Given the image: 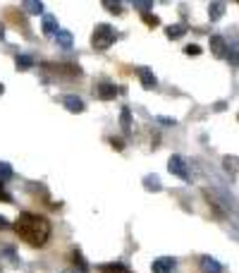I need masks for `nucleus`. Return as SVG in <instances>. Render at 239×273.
Masks as SVG:
<instances>
[{
    "label": "nucleus",
    "mask_w": 239,
    "mask_h": 273,
    "mask_svg": "<svg viewBox=\"0 0 239 273\" xmlns=\"http://www.w3.org/2000/svg\"><path fill=\"white\" fill-rule=\"evenodd\" d=\"M96 96H98L101 101H113V98L118 96V86L110 82H101L96 86Z\"/></svg>",
    "instance_id": "4"
},
{
    "label": "nucleus",
    "mask_w": 239,
    "mask_h": 273,
    "mask_svg": "<svg viewBox=\"0 0 239 273\" xmlns=\"http://www.w3.org/2000/svg\"><path fill=\"white\" fill-rule=\"evenodd\" d=\"M184 53H186V55H199V53H201V48L196 46V43H189V46L184 48Z\"/></svg>",
    "instance_id": "26"
},
{
    "label": "nucleus",
    "mask_w": 239,
    "mask_h": 273,
    "mask_svg": "<svg viewBox=\"0 0 239 273\" xmlns=\"http://www.w3.org/2000/svg\"><path fill=\"white\" fill-rule=\"evenodd\" d=\"M168 170L177 175L179 180H189V173H186V165H184V158L182 156H170V161H168Z\"/></svg>",
    "instance_id": "3"
},
{
    "label": "nucleus",
    "mask_w": 239,
    "mask_h": 273,
    "mask_svg": "<svg viewBox=\"0 0 239 273\" xmlns=\"http://www.w3.org/2000/svg\"><path fill=\"white\" fill-rule=\"evenodd\" d=\"M201 269H203V273H223V266L213 257H203L201 259Z\"/></svg>",
    "instance_id": "8"
},
{
    "label": "nucleus",
    "mask_w": 239,
    "mask_h": 273,
    "mask_svg": "<svg viewBox=\"0 0 239 273\" xmlns=\"http://www.w3.org/2000/svg\"><path fill=\"white\" fill-rule=\"evenodd\" d=\"M139 79H141V84H144V89H153L156 86V74L151 72V69H146V68H141L139 69Z\"/></svg>",
    "instance_id": "9"
},
{
    "label": "nucleus",
    "mask_w": 239,
    "mask_h": 273,
    "mask_svg": "<svg viewBox=\"0 0 239 273\" xmlns=\"http://www.w3.org/2000/svg\"><path fill=\"white\" fill-rule=\"evenodd\" d=\"M98 271L101 273H132L124 264H118V261H115V264H101Z\"/></svg>",
    "instance_id": "11"
},
{
    "label": "nucleus",
    "mask_w": 239,
    "mask_h": 273,
    "mask_svg": "<svg viewBox=\"0 0 239 273\" xmlns=\"http://www.w3.org/2000/svg\"><path fill=\"white\" fill-rule=\"evenodd\" d=\"M120 125L124 127V132L132 130V113H129V108H122V113H120Z\"/></svg>",
    "instance_id": "15"
},
{
    "label": "nucleus",
    "mask_w": 239,
    "mask_h": 273,
    "mask_svg": "<svg viewBox=\"0 0 239 273\" xmlns=\"http://www.w3.org/2000/svg\"><path fill=\"white\" fill-rule=\"evenodd\" d=\"M2 91H5V86H2V84H0V94H2Z\"/></svg>",
    "instance_id": "32"
},
{
    "label": "nucleus",
    "mask_w": 239,
    "mask_h": 273,
    "mask_svg": "<svg viewBox=\"0 0 239 273\" xmlns=\"http://www.w3.org/2000/svg\"><path fill=\"white\" fill-rule=\"evenodd\" d=\"M227 63L232 65V68H239V43H232V46H227Z\"/></svg>",
    "instance_id": "13"
},
{
    "label": "nucleus",
    "mask_w": 239,
    "mask_h": 273,
    "mask_svg": "<svg viewBox=\"0 0 239 273\" xmlns=\"http://www.w3.org/2000/svg\"><path fill=\"white\" fill-rule=\"evenodd\" d=\"M24 10H27L29 14H39V12H43V2H36V0H27L24 5H22Z\"/></svg>",
    "instance_id": "17"
},
{
    "label": "nucleus",
    "mask_w": 239,
    "mask_h": 273,
    "mask_svg": "<svg viewBox=\"0 0 239 273\" xmlns=\"http://www.w3.org/2000/svg\"><path fill=\"white\" fill-rule=\"evenodd\" d=\"M5 228H10V223H7V218L0 216V230H5Z\"/></svg>",
    "instance_id": "30"
},
{
    "label": "nucleus",
    "mask_w": 239,
    "mask_h": 273,
    "mask_svg": "<svg viewBox=\"0 0 239 273\" xmlns=\"http://www.w3.org/2000/svg\"><path fill=\"white\" fill-rule=\"evenodd\" d=\"M62 103H65V108L69 110V113H81L84 110V101H81L79 96H74V94H69L62 98Z\"/></svg>",
    "instance_id": "7"
},
{
    "label": "nucleus",
    "mask_w": 239,
    "mask_h": 273,
    "mask_svg": "<svg viewBox=\"0 0 239 273\" xmlns=\"http://www.w3.org/2000/svg\"><path fill=\"white\" fill-rule=\"evenodd\" d=\"M141 19H144V24H148V27H158L160 22H158V17L156 14H141Z\"/></svg>",
    "instance_id": "23"
},
{
    "label": "nucleus",
    "mask_w": 239,
    "mask_h": 273,
    "mask_svg": "<svg viewBox=\"0 0 239 273\" xmlns=\"http://www.w3.org/2000/svg\"><path fill=\"white\" fill-rule=\"evenodd\" d=\"M17 68L19 69L34 68V58H29V55H17Z\"/></svg>",
    "instance_id": "19"
},
{
    "label": "nucleus",
    "mask_w": 239,
    "mask_h": 273,
    "mask_svg": "<svg viewBox=\"0 0 239 273\" xmlns=\"http://www.w3.org/2000/svg\"><path fill=\"white\" fill-rule=\"evenodd\" d=\"M237 120H239V115H237Z\"/></svg>",
    "instance_id": "35"
},
{
    "label": "nucleus",
    "mask_w": 239,
    "mask_h": 273,
    "mask_svg": "<svg viewBox=\"0 0 239 273\" xmlns=\"http://www.w3.org/2000/svg\"><path fill=\"white\" fill-rule=\"evenodd\" d=\"M14 232L19 240H24L31 247H43L51 240V220L39 213H19V218L14 220Z\"/></svg>",
    "instance_id": "1"
},
{
    "label": "nucleus",
    "mask_w": 239,
    "mask_h": 273,
    "mask_svg": "<svg viewBox=\"0 0 239 273\" xmlns=\"http://www.w3.org/2000/svg\"><path fill=\"white\" fill-rule=\"evenodd\" d=\"M144 182H146L148 190H153V192H158V190H160V180L156 178V175H148V178L144 180Z\"/></svg>",
    "instance_id": "22"
},
{
    "label": "nucleus",
    "mask_w": 239,
    "mask_h": 273,
    "mask_svg": "<svg viewBox=\"0 0 239 273\" xmlns=\"http://www.w3.org/2000/svg\"><path fill=\"white\" fill-rule=\"evenodd\" d=\"M0 202H12V197L5 192V187H2V182H0Z\"/></svg>",
    "instance_id": "28"
},
{
    "label": "nucleus",
    "mask_w": 239,
    "mask_h": 273,
    "mask_svg": "<svg viewBox=\"0 0 239 273\" xmlns=\"http://www.w3.org/2000/svg\"><path fill=\"white\" fill-rule=\"evenodd\" d=\"M134 7H136V10H141V12L146 14V10H151V7H153V2H148V0H136V2H134Z\"/></svg>",
    "instance_id": "24"
},
{
    "label": "nucleus",
    "mask_w": 239,
    "mask_h": 273,
    "mask_svg": "<svg viewBox=\"0 0 239 273\" xmlns=\"http://www.w3.org/2000/svg\"><path fill=\"white\" fill-rule=\"evenodd\" d=\"M58 31H60V29H58V22H55L53 14H43V34H46V36H53Z\"/></svg>",
    "instance_id": "10"
},
{
    "label": "nucleus",
    "mask_w": 239,
    "mask_h": 273,
    "mask_svg": "<svg viewBox=\"0 0 239 273\" xmlns=\"http://www.w3.org/2000/svg\"><path fill=\"white\" fill-rule=\"evenodd\" d=\"M12 178V168L7 163H0V182H5V180Z\"/></svg>",
    "instance_id": "21"
},
{
    "label": "nucleus",
    "mask_w": 239,
    "mask_h": 273,
    "mask_svg": "<svg viewBox=\"0 0 239 273\" xmlns=\"http://www.w3.org/2000/svg\"><path fill=\"white\" fill-rule=\"evenodd\" d=\"M0 273H2V269H0Z\"/></svg>",
    "instance_id": "34"
},
{
    "label": "nucleus",
    "mask_w": 239,
    "mask_h": 273,
    "mask_svg": "<svg viewBox=\"0 0 239 273\" xmlns=\"http://www.w3.org/2000/svg\"><path fill=\"white\" fill-rule=\"evenodd\" d=\"M153 273H173L175 269V259H170V257H160V259L153 261Z\"/></svg>",
    "instance_id": "5"
},
{
    "label": "nucleus",
    "mask_w": 239,
    "mask_h": 273,
    "mask_svg": "<svg viewBox=\"0 0 239 273\" xmlns=\"http://www.w3.org/2000/svg\"><path fill=\"white\" fill-rule=\"evenodd\" d=\"M225 12V2H211L208 5V17H211V22H218L220 17Z\"/></svg>",
    "instance_id": "12"
},
{
    "label": "nucleus",
    "mask_w": 239,
    "mask_h": 273,
    "mask_svg": "<svg viewBox=\"0 0 239 273\" xmlns=\"http://www.w3.org/2000/svg\"><path fill=\"white\" fill-rule=\"evenodd\" d=\"M237 163H239V161L235 158V156H225V158H223V165H225V170H227V173H232V175L237 173V168H239Z\"/></svg>",
    "instance_id": "18"
},
{
    "label": "nucleus",
    "mask_w": 239,
    "mask_h": 273,
    "mask_svg": "<svg viewBox=\"0 0 239 273\" xmlns=\"http://www.w3.org/2000/svg\"><path fill=\"white\" fill-rule=\"evenodd\" d=\"M91 43L96 51H108L115 43V29L110 27V24H98L91 36Z\"/></svg>",
    "instance_id": "2"
},
{
    "label": "nucleus",
    "mask_w": 239,
    "mask_h": 273,
    "mask_svg": "<svg viewBox=\"0 0 239 273\" xmlns=\"http://www.w3.org/2000/svg\"><path fill=\"white\" fill-rule=\"evenodd\" d=\"M184 24H170V27L165 29V34H168V39H179L182 34H184Z\"/></svg>",
    "instance_id": "16"
},
{
    "label": "nucleus",
    "mask_w": 239,
    "mask_h": 273,
    "mask_svg": "<svg viewBox=\"0 0 239 273\" xmlns=\"http://www.w3.org/2000/svg\"><path fill=\"white\" fill-rule=\"evenodd\" d=\"M72 257H74V264L79 266V271H81V273H86V271H89V264L84 261V257H81V252H79V249H74V254H72Z\"/></svg>",
    "instance_id": "20"
},
{
    "label": "nucleus",
    "mask_w": 239,
    "mask_h": 273,
    "mask_svg": "<svg viewBox=\"0 0 239 273\" xmlns=\"http://www.w3.org/2000/svg\"><path fill=\"white\" fill-rule=\"evenodd\" d=\"M55 39H58V43H60L62 48H69V46H72V31H67V29H60V31L55 34Z\"/></svg>",
    "instance_id": "14"
},
{
    "label": "nucleus",
    "mask_w": 239,
    "mask_h": 273,
    "mask_svg": "<svg viewBox=\"0 0 239 273\" xmlns=\"http://www.w3.org/2000/svg\"><path fill=\"white\" fill-rule=\"evenodd\" d=\"M110 146H113L115 151H122V149H124V141H122V139H115V136H113V139H110Z\"/></svg>",
    "instance_id": "27"
},
{
    "label": "nucleus",
    "mask_w": 239,
    "mask_h": 273,
    "mask_svg": "<svg viewBox=\"0 0 239 273\" xmlns=\"http://www.w3.org/2000/svg\"><path fill=\"white\" fill-rule=\"evenodd\" d=\"M211 51L215 58H225L227 55V43L223 36H211Z\"/></svg>",
    "instance_id": "6"
},
{
    "label": "nucleus",
    "mask_w": 239,
    "mask_h": 273,
    "mask_svg": "<svg viewBox=\"0 0 239 273\" xmlns=\"http://www.w3.org/2000/svg\"><path fill=\"white\" fill-rule=\"evenodd\" d=\"M156 120H158L160 125H175V120H173V118H165V115H158Z\"/></svg>",
    "instance_id": "29"
},
{
    "label": "nucleus",
    "mask_w": 239,
    "mask_h": 273,
    "mask_svg": "<svg viewBox=\"0 0 239 273\" xmlns=\"http://www.w3.org/2000/svg\"><path fill=\"white\" fill-rule=\"evenodd\" d=\"M65 273H74V271H65Z\"/></svg>",
    "instance_id": "33"
},
{
    "label": "nucleus",
    "mask_w": 239,
    "mask_h": 273,
    "mask_svg": "<svg viewBox=\"0 0 239 273\" xmlns=\"http://www.w3.org/2000/svg\"><path fill=\"white\" fill-rule=\"evenodd\" d=\"M103 7H108V10H113V12H115V14H120V12H122V5H120V2H110V0H106V2H103Z\"/></svg>",
    "instance_id": "25"
},
{
    "label": "nucleus",
    "mask_w": 239,
    "mask_h": 273,
    "mask_svg": "<svg viewBox=\"0 0 239 273\" xmlns=\"http://www.w3.org/2000/svg\"><path fill=\"white\" fill-rule=\"evenodd\" d=\"M0 39H5V27L0 24Z\"/></svg>",
    "instance_id": "31"
}]
</instances>
